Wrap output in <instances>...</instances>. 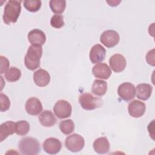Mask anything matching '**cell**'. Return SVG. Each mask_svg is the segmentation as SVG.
<instances>
[{
  "label": "cell",
  "mask_w": 155,
  "mask_h": 155,
  "mask_svg": "<svg viewBox=\"0 0 155 155\" xmlns=\"http://www.w3.org/2000/svg\"><path fill=\"white\" fill-rule=\"evenodd\" d=\"M21 77V70L15 67H11L5 73V79L10 82H16L18 81Z\"/></svg>",
  "instance_id": "obj_22"
},
{
  "label": "cell",
  "mask_w": 155,
  "mask_h": 155,
  "mask_svg": "<svg viewBox=\"0 0 155 155\" xmlns=\"http://www.w3.org/2000/svg\"><path fill=\"white\" fill-rule=\"evenodd\" d=\"M50 7L51 11L58 15L63 13L66 7L65 0H51L49 2Z\"/></svg>",
  "instance_id": "obj_23"
},
{
  "label": "cell",
  "mask_w": 155,
  "mask_h": 155,
  "mask_svg": "<svg viewBox=\"0 0 155 155\" xmlns=\"http://www.w3.org/2000/svg\"><path fill=\"white\" fill-rule=\"evenodd\" d=\"M79 103L82 108L85 110H93L102 106V99L99 97H95L88 93H84L79 96Z\"/></svg>",
  "instance_id": "obj_4"
},
{
  "label": "cell",
  "mask_w": 155,
  "mask_h": 155,
  "mask_svg": "<svg viewBox=\"0 0 155 155\" xmlns=\"http://www.w3.org/2000/svg\"><path fill=\"white\" fill-rule=\"evenodd\" d=\"M74 123L71 119L62 120L59 124V129L65 135L71 133L74 130Z\"/></svg>",
  "instance_id": "obj_24"
},
{
  "label": "cell",
  "mask_w": 155,
  "mask_h": 155,
  "mask_svg": "<svg viewBox=\"0 0 155 155\" xmlns=\"http://www.w3.org/2000/svg\"><path fill=\"white\" fill-rule=\"evenodd\" d=\"M25 109L28 114L37 116L42 111V105L39 99L32 97L26 101Z\"/></svg>",
  "instance_id": "obj_13"
},
{
  "label": "cell",
  "mask_w": 155,
  "mask_h": 155,
  "mask_svg": "<svg viewBox=\"0 0 155 155\" xmlns=\"http://www.w3.org/2000/svg\"><path fill=\"white\" fill-rule=\"evenodd\" d=\"M146 110L145 103L139 100H133L128 105V111L129 114L135 118L142 116Z\"/></svg>",
  "instance_id": "obj_11"
},
{
  "label": "cell",
  "mask_w": 155,
  "mask_h": 155,
  "mask_svg": "<svg viewBox=\"0 0 155 155\" xmlns=\"http://www.w3.org/2000/svg\"><path fill=\"white\" fill-rule=\"evenodd\" d=\"M106 50L105 48L101 44H96L93 45L89 54L90 60L92 64H97L102 62L105 58Z\"/></svg>",
  "instance_id": "obj_12"
},
{
  "label": "cell",
  "mask_w": 155,
  "mask_h": 155,
  "mask_svg": "<svg viewBox=\"0 0 155 155\" xmlns=\"http://www.w3.org/2000/svg\"><path fill=\"white\" fill-rule=\"evenodd\" d=\"M16 123L13 121H7L0 126V141L2 142L8 136L15 133Z\"/></svg>",
  "instance_id": "obj_19"
},
{
  "label": "cell",
  "mask_w": 155,
  "mask_h": 155,
  "mask_svg": "<svg viewBox=\"0 0 155 155\" xmlns=\"http://www.w3.org/2000/svg\"><path fill=\"white\" fill-rule=\"evenodd\" d=\"M53 111L58 118L65 119L71 116L72 107L68 101L61 99L55 103L53 107Z\"/></svg>",
  "instance_id": "obj_6"
},
{
  "label": "cell",
  "mask_w": 155,
  "mask_h": 155,
  "mask_svg": "<svg viewBox=\"0 0 155 155\" xmlns=\"http://www.w3.org/2000/svg\"><path fill=\"white\" fill-rule=\"evenodd\" d=\"M27 38L29 42L33 45L42 46L46 41V36L44 32L38 28H35L29 31Z\"/></svg>",
  "instance_id": "obj_14"
},
{
  "label": "cell",
  "mask_w": 155,
  "mask_h": 155,
  "mask_svg": "<svg viewBox=\"0 0 155 155\" xmlns=\"http://www.w3.org/2000/svg\"><path fill=\"white\" fill-rule=\"evenodd\" d=\"M42 55V48L40 45H30L24 57L25 67L33 71L40 66V59Z\"/></svg>",
  "instance_id": "obj_2"
},
{
  "label": "cell",
  "mask_w": 155,
  "mask_h": 155,
  "mask_svg": "<svg viewBox=\"0 0 155 155\" xmlns=\"http://www.w3.org/2000/svg\"><path fill=\"white\" fill-rule=\"evenodd\" d=\"M85 145V140L80 134L74 133L67 136L65 140L66 148L71 152L76 153L81 151Z\"/></svg>",
  "instance_id": "obj_5"
},
{
  "label": "cell",
  "mask_w": 155,
  "mask_h": 155,
  "mask_svg": "<svg viewBox=\"0 0 155 155\" xmlns=\"http://www.w3.org/2000/svg\"><path fill=\"white\" fill-rule=\"evenodd\" d=\"M107 90V83L103 80L96 79L94 81L91 87V92L93 94L102 96H104Z\"/></svg>",
  "instance_id": "obj_21"
},
{
  "label": "cell",
  "mask_w": 155,
  "mask_h": 155,
  "mask_svg": "<svg viewBox=\"0 0 155 155\" xmlns=\"http://www.w3.org/2000/svg\"><path fill=\"white\" fill-rule=\"evenodd\" d=\"M117 94L122 100L128 102L134 98L136 88L130 82H124L118 87Z\"/></svg>",
  "instance_id": "obj_8"
},
{
  "label": "cell",
  "mask_w": 155,
  "mask_h": 155,
  "mask_svg": "<svg viewBox=\"0 0 155 155\" xmlns=\"http://www.w3.org/2000/svg\"><path fill=\"white\" fill-rule=\"evenodd\" d=\"M10 107V101L8 97L2 93H0V111L4 112L7 111Z\"/></svg>",
  "instance_id": "obj_28"
},
{
  "label": "cell",
  "mask_w": 155,
  "mask_h": 155,
  "mask_svg": "<svg viewBox=\"0 0 155 155\" xmlns=\"http://www.w3.org/2000/svg\"><path fill=\"white\" fill-rule=\"evenodd\" d=\"M93 149L97 154L107 153L110 148V145L106 137H101L96 139L93 144Z\"/></svg>",
  "instance_id": "obj_18"
},
{
  "label": "cell",
  "mask_w": 155,
  "mask_h": 155,
  "mask_svg": "<svg viewBox=\"0 0 155 155\" xmlns=\"http://www.w3.org/2000/svg\"><path fill=\"white\" fill-rule=\"evenodd\" d=\"M24 7L30 12H36L41 7V1L40 0H25L23 2Z\"/></svg>",
  "instance_id": "obj_26"
},
{
  "label": "cell",
  "mask_w": 155,
  "mask_h": 155,
  "mask_svg": "<svg viewBox=\"0 0 155 155\" xmlns=\"http://www.w3.org/2000/svg\"><path fill=\"white\" fill-rule=\"evenodd\" d=\"M92 73L97 78L108 79L111 74V70L107 64L99 63L93 66Z\"/></svg>",
  "instance_id": "obj_15"
},
{
  "label": "cell",
  "mask_w": 155,
  "mask_h": 155,
  "mask_svg": "<svg viewBox=\"0 0 155 155\" xmlns=\"http://www.w3.org/2000/svg\"><path fill=\"white\" fill-rule=\"evenodd\" d=\"M40 124L45 127H51L56 122V119L50 110H44L39 116Z\"/></svg>",
  "instance_id": "obj_20"
},
{
  "label": "cell",
  "mask_w": 155,
  "mask_h": 155,
  "mask_svg": "<svg viewBox=\"0 0 155 155\" xmlns=\"http://www.w3.org/2000/svg\"><path fill=\"white\" fill-rule=\"evenodd\" d=\"M44 150L48 154H56L62 148V143L57 138L49 137L46 139L42 144Z\"/></svg>",
  "instance_id": "obj_10"
},
{
  "label": "cell",
  "mask_w": 155,
  "mask_h": 155,
  "mask_svg": "<svg viewBox=\"0 0 155 155\" xmlns=\"http://www.w3.org/2000/svg\"><path fill=\"white\" fill-rule=\"evenodd\" d=\"M153 87L150 84L142 83L136 86V97L140 100L147 101L148 100L152 93Z\"/></svg>",
  "instance_id": "obj_17"
},
{
  "label": "cell",
  "mask_w": 155,
  "mask_h": 155,
  "mask_svg": "<svg viewBox=\"0 0 155 155\" xmlns=\"http://www.w3.org/2000/svg\"><path fill=\"white\" fill-rule=\"evenodd\" d=\"M21 1L10 0L8 1L4 9L2 19L7 25L15 23L21 12Z\"/></svg>",
  "instance_id": "obj_1"
},
{
  "label": "cell",
  "mask_w": 155,
  "mask_h": 155,
  "mask_svg": "<svg viewBox=\"0 0 155 155\" xmlns=\"http://www.w3.org/2000/svg\"><path fill=\"white\" fill-rule=\"evenodd\" d=\"M50 25L55 28H61L64 25V17L61 15H53L50 20Z\"/></svg>",
  "instance_id": "obj_27"
},
{
  "label": "cell",
  "mask_w": 155,
  "mask_h": 155,
  "mask_svg": "<svg viewBox=\"0 0 155 155\" xmlns=\"http://www.w3.org/2000/svg\"><path fill=\"white\" fill-rule=\"evenodd\" d=\"M30 131V124L26 120H19L16 123L15 133L19 136H25Z\"/></svg>",
  "instance_id": "obj_25"
},
{
  "label": "cell",
  "mask_w": 155,
  "mask_h": 155,
  "mask_svg": "<svg viewBox=\"0 0 155 155\" xmlns=\"http://www.w3.org/2000/svg\"><path fill=\"white\" fill-rule=\"evenodd\" d=\"M110 68L115 73L123 71L127 65V61L125 57L120 54H114L109 59Z\"/></svg>",
  "instance_id": "obj_9"
},
{
  "label": "cell",
  "mask_w": 155,
  "mask_h": 155,
  "mask_svg": "<svg viewBox=\"0 0 155 155\" xmlns=\"http://www.w3.org/2000/svg\"><path fill=\"white\" fill-rule=\"evenodd\" d=\"M146 60L148 64L154 66V49L148 52L146 56Z\"/></svg>",
  "instance_id": "obj_30"
},
{
  "label": "cell",
  "mask_w": 155,
  "mask_h": 155,
  "mask_svg": "<svg viewBox=\"0 0 155 155\" xmlns=\"http://www.w3.org/2000/svg\"><path fill=\"white\" fill-rule=\"evenodd\" d=\"M0 61H1V71L0 73L2 74L4 73H5L7 70L9 68V61L8 59L4 56H0Z\"/></svg>",
  "instance_id": "obj_29"
},
{
  "label": "cell",
  "mask_w": 155,
  "mask_h": 155,
  "mask_svg": "<svg viewBox=\"0 0 155 155\" xmlns=\"http://www.w3.org/2000/svg\"><path fill=\"white\" fill-rule=\"evenodd\" d=\"M33 77L34 82L39 87H44L48 85L50 81L49 73L44 69H39L35 71Z\"/></svg>",
  "instance_id": "obj_16"
},
{
  "label": "cell",
  "mask_w": 155,
  "mask_h": 155,
  "mask_svg": "<svg viewBox=\"0 0 155 155\" xmlns=\"http://www.w3.org/2000/svg\"><path fill=\"white\" fill-rule=\"evenodd\" d=\"M18 148L21 153L24 155H36L41 152L39 142L31 137L22 138L18 142Z\"/></svg>",
  "instance_id": "obj_3"
},
{
  "label": "cell",
  "mask_w": 155,
  "mask_h": 155,
  "mask_svg": "<svg viewBox=\"0 0 155 155\" xmlns=\"http://www.w3.org/2000/svg\"><path fill=\"white\" fill-rule=\"evenodd\" d=\"M119 33L113 30L104 31L100 36V42L107 48H112L116 46L119 42Z\"/></svg>",
  "instance_id": "obj_7"
}]
</instances>
